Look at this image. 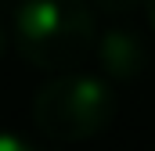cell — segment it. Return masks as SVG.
Here are the masks:
<instances>
[{
    "label": "cell",
    "instance_id": "277c9868",
    "mask_svg": "<svg viewBox=\"0 0 155 151\" xmlns=\"http://www.w3.org/2000/svg\"><path fill=\"white\" fill-rule=\"evenodd\" d=\"M0 151H40V148L15 130H0Z\"/></svg>",
    "mask_w": 155,
    "mask_h": 151
},
{
    "label": "cell",
    "instance_id": "6da1fadb",
    "mask_svg": "<svg viewBox=\"0 0 155 151\" xmlns=\"http://www.w3.org/2000/svg\"><path fill=\"white\" fill-rule=\"evenodd\" d=\"M11 40L33 69H72L97 40L94 11L87 0H22L11 22Z\"/></svg>",
    "mask_w": 155,
    "mask_h": 151
},
{
    "label": "cell",
    "instance_id": "52a82bcc",
    "mask_svg": "<svg viewBox=\"0 0 155 151\" xmlns=\"http://www.w3.org/2000/svg\"><path fill=\"white\" fill-rule=\"evenodd\" d=\"M7 50V29H4V22H0V54Z\"/></svg>",
    "mask_w": 155,
    "mask_h": 151
},
{
    "label": "cell",
    "instance_id": "8992f818",
    "mask_svg": "<svg viewBox=\"0 0 155 151\" xmlns=\"http://www.w3.org/2000/svg\"><path fill=\"white\" fill-rule=\"evenodd\" d=\"M144 14H148V25H152V33H155V0H144Z\"/></svg>",
    "mask_w": 155,
    "mask_h": 151
},
{
    "label": "cell",
    "instance_id": "5b68a950",
    "mask_svg": "<svg viewBox=\"0 0 155 151\" xmlns=\"http://www.w3.org/2000/svg\"><path fill=\"white\" fill-rule=\"evenodd\" d=\"M101 11H108V14H126V11H134L137 4H144V0H94Z\"/></svg>",
    "mask_w": 155,
    "mask_h": 151
},
{
    "label": "cell",
    "instance_id": "3957f363",
    "mask_svg": "<svg viewBox=\"0 0 155 151\" xmlns=\"http://www.w3.org/2000/svg\"><path fill=\"white\" fill-rule=\"evenodd\" d=\"M94 47H97V65L108 83H134L152 65V50H148L144 36L130 25L105 29L101 40H94Z\"/></svg>",
    "mask_w": 155,
    "mask_h": 151
},
{
    "label": "cell",
    "instance_id": "7a4b0ae2",
    "mask_svg": "<svg viewBox=\"0 0 155 151\" xmlns=\"http://www.w3.org/2000/svg\"><path fill=\"white\" fill-rule=\"evenodd\" d=\"M119 112L116 90L105 76L65 72L47 79L33 97V122L40 133L76 144L105 133Z\"/></svg>",
    "mask_w": 155,
    "mask_h": 151
}]
</instances>
